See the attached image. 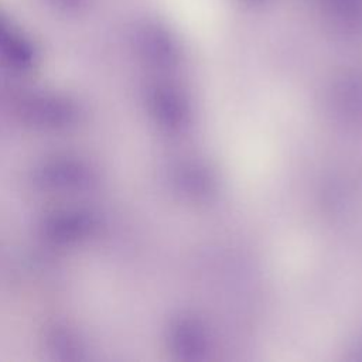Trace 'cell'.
Segmentation results:
<instances>
[{"instance_id":"cell-1","label":"cell","mask_w":362,"mask_h":362,"mask_svg":"<svg viewBox=\"0 0 362 362\" xmlns=\"http://www.w3.org/2000/svg\"><path fill=\"white\" fill-rule=\"evenodd\" d=\"M0 58L14 66L24 68L33 62L34 49L24 34L0 14Z\"/></svg>"},{"instance_id":"cell-2","label":"cell","mask_w":362,"mask_h":362,"mask_svg":"<svg viewBox=\"0 0 362 362\" xmlns=\"http://www.w3.org/2000/svg\"><path fill=\"white\" fill-rule=\"evenodd\" d=\"M49 1L62 10L71 11V10H76L79 6H82L85 0H49Z\"/></svg>"}]
</instances>
